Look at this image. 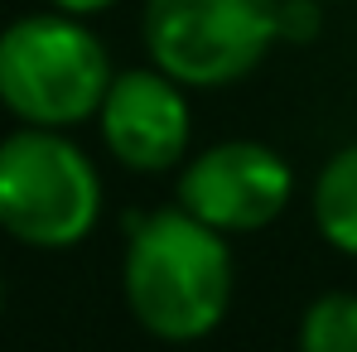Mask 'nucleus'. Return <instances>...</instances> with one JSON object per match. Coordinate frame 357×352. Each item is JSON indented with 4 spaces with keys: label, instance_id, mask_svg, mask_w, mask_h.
<instances>
[{
    "label": "nucleus",
    "instance_id": "obj_1",
    "mask_svg": "<svg viewBox=\"0 0 357 352\" xmlns=\"http://www.w3.org/2000/svg\"><path fill=\"white\" fill-rule=\"evenodd\" d=\"M237 266L222 232L183 208H165L130 222L121 290L145 333L165 343L208 338L232 304Z\"/></svg>",
    "mask_w": 357,
    "mask_h": 352
},
{
    "label": "nucleus",
    "instance_id": "obj_2",
    "mask_svg": "<svg viewBox=\"0 0 357 352\" xmlns=\"http://www.w3.org/2000/svg\"><path fill=\"white\" fill-rule=\"evenodd\" d=\"M102 39L63 10L24 15L0 29V107L24 125H77L97 116L112 87Z\"/></svg>",
    "mask_w": 357,
    "mask_h": 352
},
{
    "label": "nucleus",
    "instance_id": "obj_3",
    "mask_svg": "<svg viewBox=\"0 0 357 352\" xmlns=\"http://www.w3.org/2000/svg\"><path fill=\"white\" fill-rule=\"evenodd\" d=\"M102 217V178L82 145L49 125L0 140V227L39 251H68Z\"/></svg>",
    "mask_w": 357,
    "mask_h": 352
},
{
    "label": "nucleus",
    "instance_id": "obj_4",
    "mask_svg": "<svg viewBox=\"0 0 357 352\" xmlns=\"http://www.w3.org/2000/svg\"><path fill=\"white\" fill-rule=\"evenodd\" d=\"M140 29L178 87H227L280 39V0H145Z\"/></svg>",
    "mask_w": 357,
    "mask_h": 352
},
{
    "label": "nucleus",
    "instance_id": "obj_5",
    "mask_svg": "<svg viewBox=\"0 0 357 352\" xmlns=\"http://www.w3.org/2000/svg\"><path fill=\"white\" fill-rule=\"evenodd\" d=\"M290 193V164L261 140H222L188 160L178 174V208L222 236L271 227L285 213Z\"/></svg>",
    "mask_w": 357,
    "mask_h": 352
},
{
    "label": "nucleus",
    "instance_id": "obj_6",
    "mask_svg": "<svg viewBox=\"0 0 357 352\" xmlns=\"http://www.w3.org/2000/svg\"><path fill=\"white\" fill-rule=\"evenodd\" d=\"M97 121H102L107 150L135 174H160L188 155V135H193L188 97L160 68L116 72Z\"/></svg>",
    "mask_w": 357,
    "mask_h": 352
},
{
    "label": "nucleus",
    "instance_id": "obj_7",
    "mask_svg": "<svg viewBox=\"0 0 357 352\" xmlns=\"http://www.w3.org/2000/svg\"><path fill=\"white\" fill-rule=\"evenodd\" d=\"M314 222L324 241L357 256V145H343L314 183Z\"/></svg>",
    "mask_w": 357,
    "mask_h": 352
},
{
    "label": "nucleus",
    "instance_id": "obj_8",
    "mask_svg": "<svg viewBox=\"0 0 357 352\" xmlns=\"http://www.w3.org/2000/svg\"><path fill=\"white\" fill-rule=\"evenodd\" d=\"M299 352H357V294H324L299 319Z\"/></svg>",
    "mask_w": 357,
    "mask_h": 352
},
{
    "label": "nucleus",
    "instance_id": "obj_9",
    "mask_svg": "<svg viewBox=\"0 0 357 352\" xmlns=\"http://www.w3.org/2000/svg\"><path fill=\"white\" fill-rule=\"evenodd\" d=\"M54 10H63V15H77V20H87V15H102V10H112L116 0H49Z\"/></svg>",
    "mask_w": 357,
    "mask_h": 352
},
{
    "label": "nucleus",
    "instance_id": "obj_10",
    "mask_svg": "<svg viewBox=\"0 0 357 352\" xmlns=\"http://www.w3.org/2000/svg\"><path fill=\"white\" fill-rule=\"evenodd\" d=\"M0 304H5V280H0Z\"/></svg>",
    "mask_w": 357,
    "mask_h": 352
}]
</instances>
